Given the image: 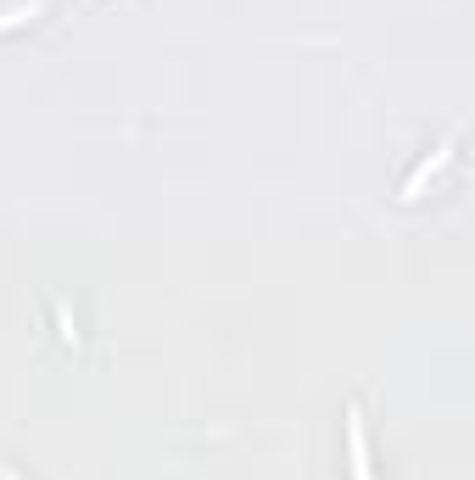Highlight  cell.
Listing matches in <instances>:
<instances>
[{
  "mask_svg": "<svg viewBox=\"0 0 475 480\" xmlns=\"http://www.w3.org/2000/svg\"><path fill=\"white\" fill-rule=\"evenodd\" d=\"M347 435H353V480H375V475H369V447H364V419H358V408L347 413Z\"/></svg>",
  "mask_w": 475,
  "mask_h": 480,
  "instance_id": "6da1fadb",
  "label": "cell"
},
{
  "mask_svg": "<svg viewBox=\"0 0 475 480\" xmlns=\"http://www.w3.org/2000/svg\"><path fill=\"white\" fill-rule=\"evenodd\" d=\"M442 162H447V151H430V157L420 162V168H414V174H408V179H403V191H397V201H414V196H420V184H425L430 174H437V168H442Z\"/></svg>",
  "mask_w": 475,
  "mask_h": 480,
  "instance_id": "7a4b0ae2",
  "label": "cell"
},
{
  "mask_svg": "<svg viewBox=\"0 0 475 480\" xmlns=\"http://www.w3.org/2000/svg\"><path fill=\"white\" fill-rule=\"evenodd\" d=\"M34 12H39V6H12L6 17H0V28H12V23H23V17H34Z\"/></svg>",
  "mask_w": 475,
  "mask_h": 480,
  "instance_id": "3957f363",
  "label": "cell"
}]
</instances>
